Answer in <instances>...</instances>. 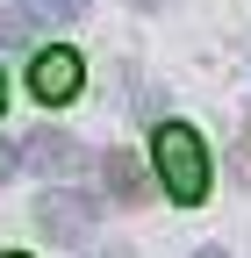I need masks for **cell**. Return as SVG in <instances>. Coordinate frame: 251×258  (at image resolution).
<instances>
[{
	"label": "cell",
	"instance_id": "6da1fadb",
	"mask_svg": "<svg viewBox=\"0 0 251 258\" xmlns=\"http://www.w3.org/2000/svg\"><path fill=\"white\" fill-rule=\"evenodd\" d=\"M151 165H158V186L172 194V201H186V208H201L208 186H215L208 144H201L186 122H158V137H151Z\"/></svg>",
	"mask_w": 251,
	"mask_h": 258
},
{
	"label": "cell",
	"instance_id": "7a4b0ae2",
	"mask_svg": "<svg viewBox=\"0 0 251 258\" xmlns=\"http://www.w3.org/2000/svg\"><path fill=\"white\" fill-rule=\"evenodd\" d=\"M93 222H101V208L86 201V194H72V186H50V194H36V230L50 237V244H93Z\"/></svg>",
	"mask_w": 251,
	"mask_h": 258
},
{
	"label": "cell",
	"instance_id": "3957f363",
	"mask_svg": "<svg viewBox=\"0 0 251 258\" xmlns=\"http://www.w3.org/2000/svg\"><path fill=\"white\" fill-rule=\"evenodd\" d=\"M15 158H22V172L57 179V172H72V165H79V144L65 137V129H29V137L15 144Z\"/></svg>",
	"mask_w": 251,
	"mask_h": 258
},
{
	"label": "cell",
	"instance_id": "277c9868",
	"mask_svg": "<svg viewBox=\"0 0 251 258\" xmlns=\"http://www.w3.org/2000/svg\"><path fill=\"white\" fill-rule=\"evenodd\" d=\"M29 86H36V101H72L79 93V50H65V43H50L36 64H29Z\"/></svg>",
	"mask_w": 251,
	"mask_h": 258
},
{
	"label": "cell",
	"instance_id": "5b68a950",
	"mask_svg": "<svg viewBox=\"0 0 251 258\" xmlns=\"http://www.w3.org/2000/svg\"><path fill=\"white\" fill-rule=\"evenodd\" d=\"M101 172H108V194H115L122 208H144V201H151V186H158V179H151V165H137L130 151H108V158H101Z\"/></svg>",
	"mask_w": 251,
	"mask_h": 258
},
{
	"label": "cell",
	"instance_id": "8992f818",
	"mask_svg": "<svg viewBox=\"0 0 251 258\" xmlns=\"http://www.w3.org/2000/svg\"><path fill=\"white\" fill-rule=\"evenodd\" d=\"M29 43V36H36V15H15V8H0V43Z\"/></svg>",
	"mask_w": 251,
	"mask_h": 258
},
{
	"label": "cell",
	"instance_id": "52a82bcc",
	"mask_svg": "<svg viewBox=\"0 0 251 258\" xmlns=\"http://www.w3.org/2000/svg\"><path fill=\"white\" fill-rule=\"evenodd\" d=\"M36 15H43V22H79L86 0H36Z\"/></svg>",
	"mask_w": 251,
	"mask_h": 258
},
{
	"label": "cell",
	"instance_id": "ba28073f",
	"mask_svg": "<svg viewBox=\"0 0 251 258\" xmlns=\"http://www.w3.org/2000/svg\"><path fill=\"white\" fill-rule=\"evenodd\" d=\"M22 165V158H15V144H0V186H8V172Z\"/></svg>",
	"mask_w": 251,
	"mask_h": 258
},
{
	"label": "cell",
	"instance_id": "9c48e42d",
	"mask_svg": "<svg viewBox=\"0 0 251 258\" xmlns=\"http://www.w3.org/2000/svg\"><path fill=\"white\" fill-rule=\"evenodd\" d=\"M194 258H230V251H215V244H208V251H194Z\"/></svg>",
	"mask_w": 251,
	"mask_h": 258
},
{
	"label": "cell",
	"instance_id": "30bf717a",
	"mask_svg": "<svg viewBox=\"0 0 251 258\" xmlns=\"http://www.w3.org/2000/svg\"><path fill=\"white\" fill-rule=\"evenodd\" d=\"M0 108H8V79H0Z\"/></svg>",
	"mask_w": 251,
	"mask_h": 258
},
{
	"label": "cell",
	"instance_id": "8fae6325",
	"mask_svg": "<svg viewBox=\"0 0 251 258\" xmlns=\"http://www.w3.org/2000/svg\"><path fill=\"white\" fill-rule=\"evenodd\" d=\"M8 258H22V251H8Z\"/></svg>",
	"mask_w": 251,
	"mask_h": 258
}]
</instances>
